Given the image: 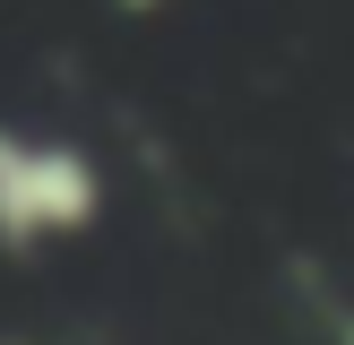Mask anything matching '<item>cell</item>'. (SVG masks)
<instances>
[{
	"mask_svg": "<svg viewBox=\"0 0 354 345\" xmlns=\"http://www.w3.org/2000/svg\"><path fill=\"white\" fill-rule=\"evenodd\" d=\"M86 216V172L69 155L35 147V138L0 130V241H35V233H61V224Z\"/></svg>",
	"mask_w": 354,
	"mask_h": 345,
	"instance_id": "obj_1",
	"label": "cell"
}]
</instances>
